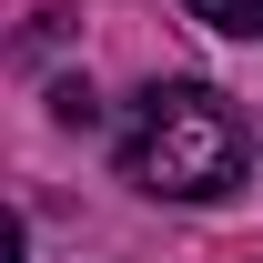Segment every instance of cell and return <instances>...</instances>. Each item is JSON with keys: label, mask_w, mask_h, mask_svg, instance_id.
<instances>
[{"label": "cell", "mask_w": 263, "mask_h": 263, "mask_svg": "<svg viewBox=\"0 0 263 263\" xmlns=\"http://www.w3.org/2000/svg\"><path fill=\"white\" fill-rule=\"evenodd\" d=\"M51 122H71V132H91V122H101V101H91V81H61V91H51Z\"/></svg>", "instance_id": "3"}, {"label": "cell", "mask_w": 263, "mask_h": 263, "mask_svg": "<svg viewBox=\"0 0 263 263\" xmlns=\"http://www.w3.org/2000/svg\"><path fill=\"white\" fill-rule=\"evenodd\" d=\"M122 172L162 202H213L243 182V111H233L213 81H152L132 101L122 132Z\"/></svg>", "instance_id": "1"}, {"label": "cell", "mask_w": 263, "mask_h": 263, "mask_svg": "<svg viewBox=\"0 0 263 263\" xmlns=\"http://www.w3.org/2000/svg\"><path fill=\"white\" fill-rule=\"evenodd\" d=\"M202 31H223V41H263V0H182Z\"/></svg>", "instance_id": "2"}]
</instances>
